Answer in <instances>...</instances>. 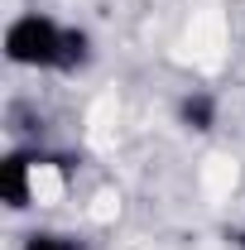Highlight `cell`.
Segmentation results:
<instances>
[{
	"mask_svg": "<svg viewBox=\"0 0 245 250\" xmlns=\"http://www.w3.org/2000/svg\"><path fill=\"white\" fill-rule=\"evenodd\" d=\"M5 53L20 67H77L87 62V34L58 29L43 15H24L5 29Z\"/></svg>",
	"mask_w": 245,
	"mask_h": 250,
	"instance_id": "6da1fadb",
	"label": "cell"
},
{
	"mask_svg": "<svg viewBox=\"0 0 245 250\" xmlns=\"http://www.w3.org/2000/svg\"><path fill=\"white\" fill-rule=\"evenodd\" d=\"M0 197L10 207H24L29 202V159L24 154H10L0 164Z\"/></svg>",
	"mask_w": 245,
	"mask_h": 250,
	"instance_id": "7a4b0ae2",
	"label": "cell"
},
{
	"mask_svg": "<svg viewBox=\"0 0 245 250\" xmlns=\"http://www.w3.org/2000/svg\"><path fill=\"white\" fill-rule=\"evenodd\" d=\"M183 121L192 125V130H207V125H212V101H207V96H187L183 101Z\"/></svg>",
	"mask_w": 245,
	"mask_h": 250,
	"instance_id": "3957f363",
	"label": "cell"
},
{
	"mask_svg": "<svg viewBox=\"0 0 245 250\" xmlns=\"http://www.w3.org/2000/svg\"><path fill=\"white\" fill-rule=\"evenodd\" d=\"M24 250H72V246H67V241H58V236H34Z\"/></svg>",
	"mask_w": 245,
	"mask_h": 250,
	"instance_id": "277c9868",
	"label": "cell"
}]
</instances>
